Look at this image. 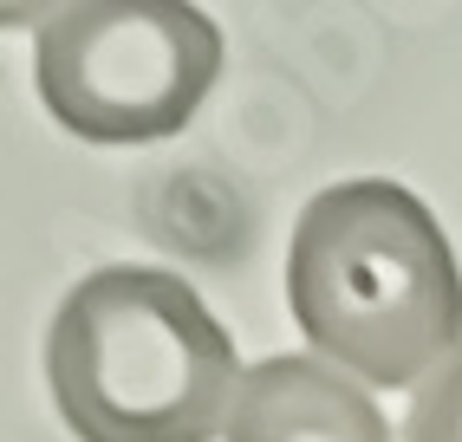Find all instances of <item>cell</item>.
Masks as SVG:
<instances>
[{"label":"cell","instance_id":"obj_2","mask_svg":"<svg viewBox=\"0 0 462 442\" xmlns=\"http://www.w3.org/2000/svg\"><path fill=\"white\" fill-rule=\"evenodd\" d=\"M46 384L79 442H215L248 377L182 273L105 267L59 306Z\"/></svg>","mask_w":462,"mask_h":442},{"label":"cell","instance_id":"obj_4","mask_svg":"<svg viewBox=\"0 0 462 442\" xmlns=\"http://www.w3.org/2000/svg\"><path fill=\"white\" fill-rule=\"evenodd\" d=\"M228 442H391V423L332 364L267 358L241 384Z\"/></svg>","mask_w":462,"mask_h":442},{"label":"cell","instance_id":"obj_3","mask_svg":"<svg viewBox=\"0 0 462 442\" xmlns=\"http://www.w3.org/2000/svg\"><path fill=\"white\" fill-rule=\"evenodd\" d=\"M46 111L85 143H157L222 78V33L189 0H66L33 14Z\"/></svg>","mask_w":462,"mask_h":442},{"label":"cell","instance_id":"obj_1","mask_svg":"<svg viewBox=\"0 0 462 442\" xmlns=\"http://www.w3.org/2000/svg\"><path fill=\"white\" fill-rule=\"evenodd\" d=\"M287 306L306 345L365 384H417L462 352V273L443 221L404 182H332L293 221Z\"/></svg>","mask_w":462,"mask_h":442},{"label":"cell","instance_id":"obj_5","mask_svg":"<svg viewBox=\"0 0 462 442\" xmlns=\"http://www.w3.org/2000/svg\"><path fill=\"white\" fill-rule=\"evenodd\" d=\"M404 442H462V352L417 391L404 417Z\"/></svg>","mask_w":462,"mask_h":442}]
</instances>
